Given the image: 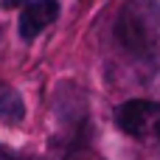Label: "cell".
Returning a JSON list of instances; mask_svg holds the SVG:
<instances>
[{"label": "cell", "mask_w": 160, "mask_h": 160, "mask_svg": "<svg viewBox=\"0 0 160 160\" xmlns=\"http://www.w3.org/2000/svg\"><path fill=\"white\" fill-rule=\"evenodd\" d=\"M158 25H160L158 11H155L152 3H146V0H129L121 8L118 20H115V37H118V42L132 56L146 59V56H155L158 37H160Z\"/></svg>", "instance_id": "6da1fadb"}, {"label": "cell", "mask_w": 160, "mask_h": 160, "mask_svg": "<svg viewBox=\"0 0 160 160\" xmlns=\"http://www.w3.org/2000/svg\"><path fill=\"white\" fill-rule=\"evenodd\" d=\"M158 115L160 104L146 101V98H129L115 107V127L132 138H141L149 132V127H152V121H158Z\"/></svg>", "instance_id": "7a4b0ae2"}, {"label": "cell", "mask_w": 160, "mask_h": 160, "mask_svg": "<svg viewBox=\"0 0 160 160\" xmlns=\"http://www.w3.org/2000/svg\"><path fill=\"white\" fill-rule=\"evenodd\" d=\"M59 17V3L56 0H37V3H28L22 11H20V37L25 42L37 39L39 31L45 25H51L53 20Z\"/></svg>", "instance_id": "3957f363"}, {"label": "cell", "mask_w": 160, "mask_h": 160, "mask_svg": "<svg viewBox=\"0 0 160 160\" xmlns=\"http://www.w3.org/2000/svg\"><path fill=\"white\" fill-rule=\"evenodd\" d=\"M0 118L11 121V124H17V121L25 118V104H22L20 93H14V90H0Z\"/></svg>", "instance_id": "277c9868"}, {"label": "cell", "mask_w": 160, "mask_h": 160, "mask_svg": "<svg viewBox=\"0 0 160 160\" xmlns=\"http://www.w3.org/2000/svg\"><path fill=\"white\" fill-rule=\"evenodd\" d=\"M155 129H158V138H160V118H158V127H155Z\"/></svg>", "instance_id": "5b68a950"}]
</instances>
